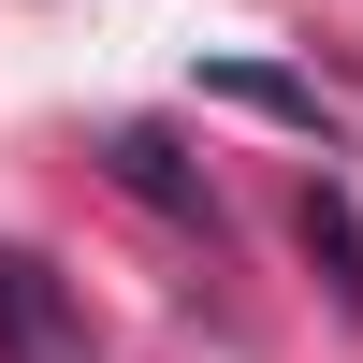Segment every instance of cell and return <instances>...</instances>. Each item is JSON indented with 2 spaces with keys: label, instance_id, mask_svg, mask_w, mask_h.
Segmentation results:
<instances>
[{
  "label": "cell",
  "instance_id": "obj_1",
  "mask_svg": "<svg viewBox=\"0 0 363 363\" xmlns=\"http://www.w3.org/2000/svg\"><path fill=\"white\" fill-rule=\"evenodd\" d=\"M0 363H102L73 277H58L44 247H0Z\"/></svg>",
  "mask_w": 363,
  "mask_h": 363
},
{
  "label": "cell",
  "instance_id": "obj_2",
  "mask_svg": "<svg viewBox=\"0 0 363 363\" xmlns=\"http://www.w3.org/2000/svg\"><path fill=\"white\" fill-rule=\"evenodd\" d=\"M102 174H116L131 203H160L174 233H203V247L233 233V218H218V174H203L189 145H174V131H145V116H131V131H102Z\"/></svg>",
  "mask_w": 363,
  "mask_h": 363
},
{
  "label": "cell",
  "instance_id": "obj_3",
  "mask_svg": "<svg viewBox=\"0 0 363 363\" xmlns=\"http://www.w3.org/2000/svg\"><path fill=\"white\" fill-rule=\"evenodd\" d=\"M203 87H218V102H247V116H277V131H306V145H335V131H349L306 73H262V58H203Z\"/></svg>",
  "mask_w": 363,
  "mask_h": 363
},
{
  "label": "cell",
  "instance_id": "obj_4",
  "mask_svg": "<svg viewBox=\"0 0 363 363\" xmlns=\"http://www.w3.org/2000/svg\"><path fill=\"white\" fill-rule=\"evenodd\" d=\"M291 218H306V262L335 277V306L363 320V203L335 189V174H306V203H291Z\"/></svg>",
  "mask_w": 363,
  "mask_h": 363
}]
</instances>
